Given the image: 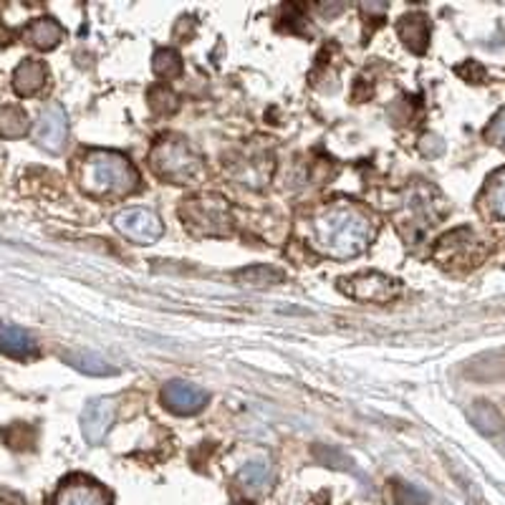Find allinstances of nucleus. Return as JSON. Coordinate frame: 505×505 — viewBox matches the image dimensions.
Here are the masks:
<instances>
[{
    "instance_id": "f257e3e1",
    "label": "nucleus",
    "mask_w": 505,
    "mask_h": 505,
    "mask_svg": "<svg viewBox=\"0 0 505 505\" xmlns=\"http://www.w3.org/2000/svg\"><path fill=\"white\" fill-rule=\"evenodd\" d=\"M374 236V222L362 207L333 203L318 210L314 218V248L329 258H357L369 248Z\"/></svg>"
},
{
    "instance_id": "f03ea898",
    "label": "nucleus",
    "mask_w": 505,
    "mask_h": 505,
    "mask_svg": "<svg viewBox=\"0 0 505 505\" xmlns=\"http://www.w3.org/2000/svg\"><path fill=\"white\" fill-rule=\"evenodd\" d=\"M76 177L79 188L92 197H124L140 188V174L132 162L111 149L86 152Z\"/></svg>"
},
{
    "instance_id": "7ed1b4c3",
    "label": "nucleus",
    "mask_w": 505,
    "mask_h": 505,
    "mask_svg": "<svg viewBox=\"0 0 505 505\" xmlns=\"http://www.w3.org/2000/svg\"><path fill=\"white\" fill-rule=\"evenodd\" d=\"M149 164H152V172L170 185H189L203 170L197 152L182 137H172V134L162 137L152 147Z\"/></svg>"
},
{
    "instance_id": "20e7f679",
    "label": "nucleus",
    "mask_w": 505,
    "mask_h": 505,
    "mask_svg": "<svg viewBox=\"0 0 505 505\" xmlns=\"http://www.w3.org/2000/svg\"><path fill=\"white\" fill-rule=\"evenodd\" d=\"M180 218L197 236H228L230 233V210L218 195L188 197L180 207Z\"/></svg>"
},
{
    "instance_id": "39448f33",
    "label": "nucleus",
    "mask_w": 505,
    "mask_h": 505,
    "mask_svg": "<svg viewBox=\"0 0 505 505\" xmlns=\"http://www.w3.org/2000/svg\"><path fill=\"white\" fill-rule=\"evenodd\" d=\"M339 291L347 293L349 299L364 301V303H389L399 296V281L377 270H366V273L341 278Z\"/></svg>"
},
{
    "instance_id": "423d86ee",
    "label": "nucleus",
    "mask_w": 505,
    "mask_h": 505,
    "mask_svg": "<svg viewBox=\"0 0 505 505\" xmlns=\"http://www.w3.org/2000/svg\"><path fill=\"white\" fill-rule=\"evenodd\" d=\"M111 222L126 240H132L137 245H152L164 233V225L159 220L157 212H152L147 207H126L122 212H116Z\"/></svg>"
},
{
    "instance_id": "0eeeda50",
    "label": "nucleus",
    "mask_w": 505,
    "mask_h": 505,
    "mask_svg": "<svg viewBox=\"0 0 505 505\" xmlns=\"http://www.w3.org/2000/svg\"><path fill=\"white\" fill-rule=\"evenodd\" d=\"M483 240H477L475 237L473 230H453V233H447V236L442 237L440 245H437V258H440L442 266H465V269H470L475 266L480 258H483Z\"/></svg>"
},
{
    "instance_id": "6e6552de",
    "label": "nucleus",
    "mask_w": 505,
    "mask_h": 505,
    "mask_svg": "<svg viewBox=\"0 0 505 505\" xmlns=\"http://www.w3.org/2000/svg\"><path fill=\"white\" fill-rule=\"evenodd\" d=\"M33 140L51 155H61L68 142V114L61 104H48L33 126Z\"/></svg>"
},
{
    "instance_id": "1a4fd4ad",
    "label": "nucleus",
    "mask_w": 505,
    "mask_h": 505,
    "mask_svg": "<svg viewBox=\"0 0 505 505\" xmlns=\"http://www.w3.org/2000/svg\"><path fill=\"white\" fill-rule=\"evenodd\" d=\"M159 402L167 412L180 414V417H189V414L205 410L210 395H207V389L197 387V384H189V381H167L159 392Z\"/></svg>"
},
{
    "instance_id": "9d476101",
    "label": "nucleus",
    "mask_w": 505,
    "mask_h": 505,
    "mask_svg": "<svg viewBox=\"0 0 505 505\" xmlns=\"http://www.w3.org/2000/svg\"><path fill=\"white\" fill-rule=\"evenodd\" d=\"M51 505H111L109 490H104L86 475L66 477L53 493Z\"/></svg>"
},
{
    "instance_id": "9b49d317",
    "label": "nucleus",
    "mask_w": 505,
    "mask_h": 505,
    "mask_svg": "<svg viewBox=\"0 0 505 505\" xmlns=\"http://www.w3.org/2000/svg\"><path fill=\"white\" fill-rule=\"evenodd\" d=\"M111 425H114V402L109 397H96L81 412V432L92 445L104 442Z\"/></svg>"
},
{
    "instance_id": "f8f14e48",
    "label": "nucleus",
    "mask_w": 505,
    "mask_h": 505,
    "mask_svg": "<svg viewBox=\"0 0 505 505\" xmlns=\"http://www.w3.org/2000/svg\"><path fill=\"white\" fill-rule=\"evenodd\" d=\"M397 36L412 53H425L429 46V20L425 13H405L397 20Z\"/></svg>"
},
{
    "instance_id": "ddd939ff",
    "label": "nucleus",
    "mask_w": 505,
    "mask_h": 505,
    "mask_svg": "<svg viewBox=\"0 0 505 505\" xmlns=\"http://www.w3.org/2000/svg\"><path fill=\"white\" fill-rule=\"evenodd\" d=\"M48 81L46 63L38 59H23L13 71V92L18 96L38 94Z\"/></svg>"
},
{
    "instance_id": "4468645a",
    "label": "nucleus",
    "mask_w": 505,
    "mask_h": 505,
    "mask_svg": "<svg viewBox=\"0 0 505 505\" xmlns=\"http://www.w3.org/2000/svg\"><path fill=\"white\" fill-rule=\"evenodd\" d=\"M0 351L5 357H13V359H31V357H36L38 347H36L31 333L23 332L20 326L0 321Z\"/></svg>"
},
{
    "instance_id": "2eb2a0df",
    "label": "nucleus",
    "mask_w": 505,
    "mask_h": 505,
    "mask_svg": "<svg viewBox=\"0 0 505 505\" xmlns=\"http://www.w3.org/2000/svg\"><path fill=\"white\" fill-rule=\"evenodd\" d=\"M23 38H26V44H31L38 51H51L63 41V28L53 18H36L33 23L26 26Z\"/></svg>"
},
{
    "instance_id": "dca6fc26",
    "label": "nucleus",
    "mask_w": 505,
    "mask_h": 505,
    "mask_svg": "<svg viewBox=\"0 0 505 505\" xmlns=\"http://www.w3.org/2000/svg\"><path fill=\"white\" fill-rule=\"evenodd\" d=\"M270 473H273V468H270L269 458L248 460L236 473L237 488L245 493H261L270 483Z\"/></svg>"
},
{
    "instance_id": "f3484780",
    "label": "nucleus",
    "mask_w": 505,
    "mask_h": 505,
    "mask_svg": "<svg viewBox=\"0 0 505 505\" xmlns=\"http://www.w3.org/2000/svg\"><path fill=\"white\" fill-rule=\"evenodd\" d=\"M63 362L74 366L76 372L89 374V377H111V374H116V369L109 362H104L101 357H96L92 351H68V354H63Z\"/></svg>"
},
{
    "instance_id": "a211bd4d",
    "label": "nucleus",
    "mask_w": 505,
    "mask_h": 505,
    "mask_svg": "<svg viewBox=\"0 0 505 505\" xmlns=\"http://www.w3.org/2000/svg\"><path fill=\"white\" fill-rule=\"evenodd\" d=\"M31 132V119L20 107H0V137L3 140H20Z\"/></svg>"
},
{
    "instance_id": "6ab92c4d",
    "label": "nucleus",
    "mask_w": 505,
    "mask_h": 505,
    "mask_svg": "<svg viewBox=\"0 0 505 505\" xmlns=\"http://www.w3.org/2000/svg\"><path fill=\"white\" fill-rule=\"evenodd\" d=\"M284 270L273 269V266H248L236 273L237 284L252 285V288H270V285L284 284Z\"/></svg>"
},
{
    "instance_id": "aec40b11",
    "label": "nucleus",
    "mask_w": 505,
    "mask_h": 505,
    "mask_svg": "<svg viewBox=\"0 0 505 505\" xmlns=\"http://www.w3.org/2000/svg\"><path fill=\"white\" fill-rule=\"evenodd\" d=\"M468 417H470L475 429L483 432V435H498L503 429V417L490 402H475L473 407L468 410Z\"/></svg>"
},
{
    "instance_id": "412c9836",
    "label": "nucleus",
    "mask_w": 505,
    "mask_h": 505,
    "mask_svg": "<svg viewBox=\"0 0 505 505\" xmlns=\"http://www.w3.org/2000/svg\"><path fill=\"white\" fill-rule=\"evenodd\" d=\"M483 200L495 218L505 220V167L495 174H490L488 185L483 189Z\"/></svg>"
},
{
    "instance_id": "4be33fe9",
    "label": "nucleus",
    "mask_w": 505,
    "mask_h": 505,
    "mask_svg": "<svg viewBox=\"0 0 505 505\" xmlns=\"http://www.w3.org/2000/svg\"><path fill=\"white\" fill-rule=\"evenodd\" d=\"M152 71L157 79H174L182 74V56L174 48H157L152 56Z\"/></svg>"
},
{
    "instance_id": "5701e85b",
    "label": "nucleus",
    "mask_w": 505,
    "mask_h": 505,
    "mask_svg": "<svg viewBox=\"0 0 505 505\" xmlns=\"http://www.w3.org/2000/svg\"><path fill=\"white\" fill-rule=\"evenodd\" d=\"M149 107L155 114H172L177 109V94H174L172 89H167V86H155V89H149Z\"/></svg>"
},
{
    "instance_id": "b1692460",
    "label": "nucleus",
    "mask_w": 505,
    "mask_h": 505,
    "mask_svg": "<svg viewBox=\"0 0 505 505\" xmlns=\"http://www.w3.org/2000/svg\"><path fill=\"white\" fill-rule=\"evenodd\" d=\"M395 503L397 505H429V495H427L425 490L410 485V483H397Z\"/></svg>"
},
{
    "instance_id": "393cba45",
    "label": "nucleus",
    "mask_w": 505,
    "mask_h": 505,
    "mask_svg": "<svg viewBox=\"0 0 505 505\" xmlns=\"http://www.w3.org/2000/svg\"><path fill=\"white\" fill-rule=\"evenodd\" d=\"M485 140L495 144V147H503L505 149V109L498 111L495 119L488 124V129H485Z\"/></svg>"
},
{
    "instance_id": "a878e982",
    "label": "nucleus",
    "mask_w": 505,
    "mask_h": 505,
    "mask_svg": "<svg viewBox=\"0 0 505 505\" xmlns=\"http://www.w3.org/2000/svg\"><path fill=\"white\" fill-rule=\"evenodd\" d=\"M314 458L318 462H324V465H329V468H341L339 462H344V468L351 465V460L347 455H341V453H336L332 447H314Z\"/></svg>"
},
{
    "instance_id": "bb28decb",
    "label": "nucleus",
    "mask_w": 505,
    "mask_h": 505,
    "mask_svg": "<svg viewBox=\"0 0 505 505\" xmlns=\"http://www.w3.org/2000/svg\"><path fill=\"white\" fill-rule=\"evenodd\" d=\"M458 74H460V76H465V79H470V81H473V84H477V81H480V79H485V71H483V68H480V66H477V63H475V61L465 63V68L460 66Z\"/></svg>"
},
{
    "instance_id": "cd10ccee",
    "label": "nucleus",
    "mask_w": 505,
    "mask_h": 505,
    "mask_svg": "<svg viewBox=\"0 0 505 505\" xmlns=\"http://www.w3.org/2000/svg\"><path fill=\"white\" fill-rule=\"evenodd\" d=\"M237 505H252V503H237Z\"/></svg>"
}]
</instances>
